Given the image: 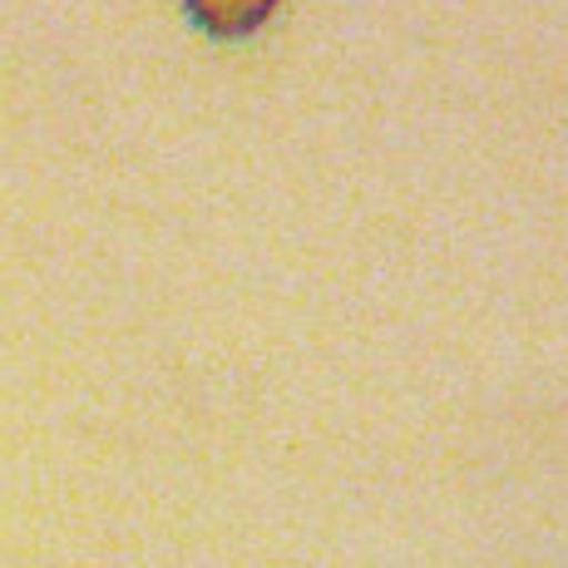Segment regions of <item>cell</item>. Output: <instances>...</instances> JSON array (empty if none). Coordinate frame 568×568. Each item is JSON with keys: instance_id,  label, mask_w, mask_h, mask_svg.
<instances>
[{"instance_id": "6da1fadb", "label": "cell", "mask_w": 568, "mask_h": 568, "mask_svg": "<svg viewBox=\"0 0 568 568\" xmlns=\"http://www.w3.org/2000/svg\"><path fill=\"white\" fill-rule=\"evenodd\" d=\"M272 10H277V0H189V16L199 20V30L217 40L253 36V30L267 26Z\"/></svg>"}]
</instances>
